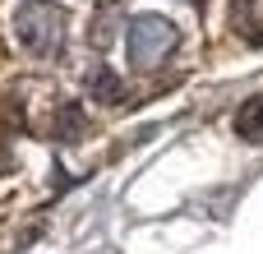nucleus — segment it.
Returning <instances> with one entry per match:
<instances>
[{
	"mask_svg": "<svg viewBox=\"0 0 263 254\" xmlns=\"http://www.w3.org/2000/svg\"><path fill=\"white\" fill-rule=\"evenodd\" d=\"M185 5H203V0H185Z\"/></svg>",
	"mask_w": 263,
	"mask_h": 254,
	"instance_id": "nucleus-7",
	"label": "nucleus"
},
{
	"mask_svg": "<svg viewBox=\"0 0 263 254\" xmlns=\"http://www.w3.org/2000/svg\"><path fill=\"white\" fill-rule=\"evenodd\" d=\"M116 28H120V0H97L92 23H88V46L92 51H106L116 42Z\"/></svg>",
	"mask_w": 263,
	"mask_h": 254,
	"instance_id": "nucleus-3",
	"label": "nucleus"
},
{
	"mask_svg": "<svg viewBox=\"0 0 263 254\" xmlns=\"http://www.w3.org/2000/svg\"><path fill=\"white\" fill-rule=\"evenodd\" d=\"M65 9L55 0H23L14 9V37L23 42L28 56L37 60H55L60 56V42H65Z\"/></svg>",
	"mask_w": 263,
	"mask_h": 254,
	"instance_id": "nucleus-1",
	"label": "nucleus"
},
{
	"mask_svg": "<svg viewBox=\"0 0 263 254\" xmlns=\"http://www.w3.org/2000/svg\"><path fill=\"white\" fill-rule=\"evenodd\" d=\"M236 28H240V37L263 42V0H245V5H240V19H236Z\"/></svg>",
	"mask_w": 263,
	"mask_h": 254,
	"instance_id": "nucleus-5",
	"label": "nucleus"
},
{
	"mask_svg": "<svg viewBox=\"0 0 263 254\" xmlns=\"http://www.w3.org/2000/svg\"><path fill=\"white\" fill-rule=\"evenodd\" d=\"M176 46H180L176 23H166V19H157V14H143V19H134V23H129L125 51H129V65H134L139 74L162 69V65L171 60V51H176Z\"/></svg>",
	"mask_w": 263,
	"mask_h": 254,
	"instance_id": "nucleus-2",
	"label": "nucleus"
},
{
	"mask_svg": "<svg viewBox=\"0 0 263 254\" xmlns=\"http://www.w3.org/2000/svg\"><path fill=\"white\" fill-rule=\"evenodd\" d=\"M88 93L102 97V102H111V97H120V79H116L111 69H92V74H88Z\"/></svg>",
	"mask_w": 263,
	"mask_h": 254,
	"instance_id": "nucleus-6",
	"label": "nucleus"
},
{
	"mask_svg": "<svg viewBox=\"0 0 263 254\" xmlns=\"http://www.w3.org/2000/svg\"><path fill=\"white\" fill-rule=\"evenodd\" d=\"M236 134L250 139V143H263V93H254V97L236 111Z\"/></svg>",
	"mask_w": 263,
	"mask_h": 254,
	"instance_id": "nucleus-4",
	"label": "nucleus"
}]
</instances>
